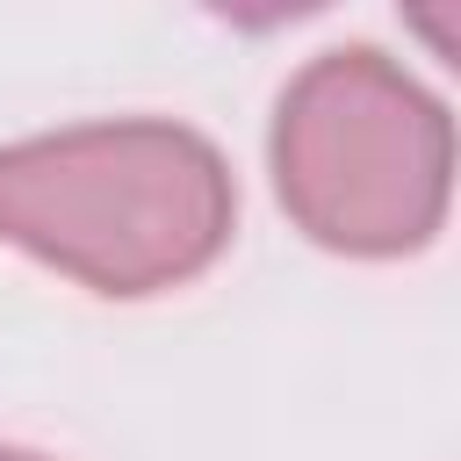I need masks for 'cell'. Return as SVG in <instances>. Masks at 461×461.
Here are the masks:
<instances>
[{
  "label": "cell",
  "mask_w": 461,
  "mask_h": 461,
  "mask_svg": "<svg viewBox=\"0 0 461 461\" xmlns=\"http://www.w3.org/2000/svg\"><path fill=\"white\" fill-rule=\"evenodd\" d=\"M288 216L339 252H411L447 209V115L375 50L317 58L274 122Z\"/></svg>",
  "instance_id": "cell-2"
},
{
  "label": "cell",
  "mask_w": 461,
  "mask_h": 461,
  "mask_svg": "<svg viewBox=\"0 0 461 461\" xmlns=\"http://www.w3.org/2000/svg\"><path fill=\"white\" fill-rule=\"evenodd\" d=\"M0 461H43V454H22V447H0Z\"/></svg>",
  "instance_id": "cell-3"
},
{
  "label": "cell",
  "mask_w": 461,
  "mask_h": 461,
  "mask_svg": "<svg viewBox=\"0 0 461 461\" xmlns=\"http://www.w3.org/2000/svg\"><path fill=\"white\" fill-rule=\"evenodd\" d=\"M0 238L101 295H158L230 238L223 158L173 122H86L0 151Z\"/></svg>",
  "instance_id": "cell-1"
}]
</instances>
